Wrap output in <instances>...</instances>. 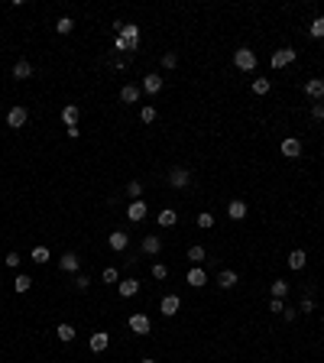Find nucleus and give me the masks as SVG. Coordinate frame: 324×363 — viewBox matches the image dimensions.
I'll use <instances>...</instances> for the list:
<instances>
[{"label": "nucleus", "instance_id": "obj_1", "mask_svg": "<svg viewBox=\"0 0 324 363\" xmlns=\"http://www.w3.org/2000/svg\"><path fill=\"white\" fill-rule=\"evenodd\" d=\"M233 65H237L240 71H253L256 68V55L250 52V49H237V52H233Z\"/></svg>", "mask_w": 324, "mask_h": 363}, {"label": "nucleus", "instance_id": "obj_2", "mask_svg": "<svg viewBox=\"0 0 324 363\" xmlns=\"http://www.w3.org/2000/svg\"><path fill=\"white\" fill-rule=\"evenodd\" d=\"M26 117H30V114H26V107H10V114H7V124L13 127V130H20V127L26 124Z\"/></svg>", "mask_w": 324, "mask_h": 363}, {"label": "nucleus", "instance_id": "obj_3", "mask_svg": "<svg viewBox=\"0 0 324 363\" xmlns=\"http://www.w3.org/2000/svg\"><path fill=\"white\" fill-rule=\"evenodd\" d=\"M305 94H308V98H315V100H321V98H324V78H308Z\"/></svg>", "mask_w": 324, "mask_h": 363}, {"label": "nucleus", "instance_id": "obj_4", "mask_svg": "<svg viewBox=\"0 0 324 363\" xmlns=\"http://www.w3.org/2000/svg\"><path fill=\"white\" fill-rule=\"evenodd\" d=\"M282 156H289V159H298V156H301V143H298L295 136L282 139Z\"/></svg>", "mask_w": 324, "mask_h": 363}, {"label": "nucleus", "instance_id": "obj_5", "mask_svg": "<svg viewBox=\"0 0 324 363\" xmlns=\"http://www.w3.org/2000/svg\"><path fill=\"white\" fill-rule=\"evenodd\" d=\"M169 182H172V185H175V188H188V182H192V175H188V169H182V165H178V169H172Z\"/></svg>", "mask_w": 324, "mask_h": 363}, {"label": "nucleus", "instance_id": "obj_6", "mask_svg": "<svg viewBox=\"0 0 324 363\" xmlns=\"http://www.w3.org/2000/svg\"><path fill=\"white\" fill-rule=\"evenodd\" d=\"M107 344H110V334H107V331H94V334H91V350H94V354L107 350Z\"/></svg>", "mask_w": 324, "mask_h": 363}, {"label": "nucleus", "instance_id": "obj_7", "mask_svg": "<svg viewBox=\"0 0 324 363\" xmlns=\"http://www.w3.org/2000/svg\"><path fill=\"white\" fill-rule=\"evenodd\" d=\"M289 62H295V52H292V49H279V52L272 55V68H286Z\"/></svg>", "mask_w": 324, "mask_h": 363}, {"label": "nucleus", "instance_id": "obj_8", "mask_svg": "<svg viewBox=\"0 0 324 363\" xmlns=\"http://www.w3.org/2000/svg\"><path fill=\"white\" fill-rule=\"evenodd\" d=\"M130 331L149 334V318H146V315H130Z\"/></svg>", "mask_w": 324, "mask_h": 363}, {"label": "nucleus", "instance_id": "obj_9", "mask_svg": "<svg viewBox=\"0 0 324 363\" xmlns=\"http://www.w3.org/2000/svg\"><path fill=\"white\" fill-rule=\"evenodd\" d=\"M178 305H182V301H178V295H165V298H162V315H165V318H172V315H175V311H178Z\"/></svg>", "mask_w": 324, "mask_h": 363}, {"label": "nucleus", "instance_id": "obj_10", "mask_svg": "<svg viewBox=\"0 0 324 363\" xmlns=\"http://www.w3.org/2000/svg\"><path fill=\"white\" fill-rule=\"evenodd\" d=\"M127 217H130V221H143V217H146V204H143V201H130V208H127Z\"/></svg>", "mask_w": 324, "mask_h": 363}, {"label": "nucleus", "instance_id": "obj_11", "mask_svg": "<svg viewBox=\"0 0 324 363\" xmlns=\"http://www.w3.org/2000/svg\"><path fill=\"white\" fill-rule=\"evenodd\" d=\"M120 36L127 39V46H130V49H136V42H139V26L124 23V33H120Z\"/></svg>", "mask_w": 324, "mask_h": 363}, {"label": "nucleus", "instance_id": "obj_12", "mask_svg": "<svg viewBox=\"0 0 324 363\" xmlns=\"http://www.w3.org/2000/svg\"><path fill=\"white\" fill-rule=\"evenodd\" d=\"M227 214L233 217V221H243V217H247V204H243V201H230V204H227Z\"/></svg>", "mask_w": 324, "mask_h": 363}, {"label": "nucleus", "instance_id": "obj_13", "mask_svg": "<svg viewBox=\"0 0 324 363\" xmlns=\"http://www.w3.org/2000/svg\"><path fill=\"white\" fill-rule=\"evenodd\" d=\"M143 91L159 94V91H162V78H159V75H146V78H143Z\"/></svg>", "mask_w": 324, "mask_h": 363}, {"label": "nucleus", "instance_id": "obj_14", "mask_svg": "<svg viewBox=\"0 0 324 363\" xmlns=\"http://www.w3.org/2000/svg\"><path fill=\"white\" fill-rule=\"evenodd\" d=\"M120 100H124V104H136V100H139V88H136V85H124Z\"/></svg>", "mask_w": 324, "mask_h": 363}, {"label": "nucleus", "instance_id": "obj_15", "mask_svg": "<svg viewBox=\"0 0 324 363\" xmlns=\"http://www.w3.org/2000/svg\"><path fill=\"white\" fill-rule=\"evenodd\" d=\"M175 221H178V214L172 208H162L159 211V227H175Z\"/></svg>", "mask_w": 324, "mask_h": 363}, {"label": "nucleus", "instance_id": "obj_16", "mask_svg": "<svg viewBox=\"0 0 324 363\" xmlns=\"http://www.w3.org/2000/svg\"><path fill=\"white\" fill-rule=\"evenodd\" d=\"M78 114H81V110H78L75 104H68V107L62 110V120H65V127H78Z\"/></svg>", "mask_w": 324, "mask_h": 363}, {"label": "nucleus", "instance_id": "obj_17", "mask_svg": "<svg viewBox=\"0 0 324 363\" xmlns=\"http://www.w3.org/2000/svg\"><path fill=\"white\" fill-rule=\"evenodd\" d=\"M305 263H308V256H305V250H292V253H289V266H292V269H301Z\"/></svg>", "mask_w": 324, "mask_h": 363}, {"label": "nucleus", "instance_id": "obj_18", "mask_svg": "<svg viewBox=\"0 0 324 363\" xmlns=\"http://www.w3.org/2000/svg\"><path fill=\"white\" fill-rule=\"evenodd\" d=\"M204 282H208V276H204V269H198V266H194V269L188 272V286L201 289V286H204Z\"/></svg>", "mask_w": 324, "mask_h": 363}, {"label": "nucleus", "instance_id": "obj_19", "mask_svg": "<svg viewBox=\"0 0 324 363\" xmlns=\"http://www.w3.org/2000/svg\"><path fill=\"white\" fill-rule=\"evenodd\" d=\"M217 286H221V289H233V286H237V272L224 269L221 276H217Z\"/></svg>", "mask_w": 324, "mask_h": 363}, {"label": "nucleus", "instance_id": "obj_20", "mask_svg": "<svg viewBox=\"0 0 324 363\" xmlns=\"http://www.w3.org/2000/svg\"><path fill=\"white\" fill-rule=\"evenodd\" d=\"M159 247H162V243H159V237H156V233H149V237L143 240V253H149V256L159 253Z\"/></svg>", "mask_w": 324, "mask_h": 363}, {"label": "nucleus", "instance_id": "obj_21", "mask_svg": "<svg viewBox=\"0 0 324 363\" xmlns=\"http://www.w3.org/2000/svg\"><path fill=\"white\" fill-rule=\"evenodd\" d=\"M32 75V65L26 62V59H20V62L13 65V78H30Z\"/></svg>", "mask_w": 324, "mask_h": 363}, {"label": "nucleus", "instance_id": "obj_22", "mask_svg": "<svg viewBox=\"0 0 324 363\" xmlns=\"http://www.w3.org/2000/svg\"><path fill=\"white\" fill-rule=\"evenodd\" d=\"M136 289H139V282H136V279H124V282H120V295H124V298L136 295Z\"/></svg>", "mask_w": 324, "mask_h": 363}, {"label": "nucleus", "instance_id": "obj_23", "mask_svg": "<svg viewBox=\"0 0 324 363\" xmlns=\"http://www.w3.org/2000/svg\"><path fill=\"white\" fill-rule=\"evenodd\" d=\"M59 266H62L65 272H75V269H78V256H75V253H65L62 260H59Z\"/></svg>", "mask_w": 324, "mask_h": 363}, {"label": "nucleus", "instance_id": "obj_24", "mask_svg": "<svg viewBox=\"0 0 324 363\" xmlns=\"http://www.w3.org/2000/svg\"><path fill=\"white\" fill-rule=\"evenodd\" d=\"M110 247H114V250H127V233L114 231V233H110Z\"/></svg>", "mask_w": 324, "mask_h": 363}, {"label": "nucleus", "instance_id": "obj_25", "mask_svg": "<svg viewBox=\"0 0 324 363\" xmlns=\"http://www.w3.org/2000/svg\"><path fill=\"white\" fill-rule=\"evenodd\" d=\"M286 292H289V282L286 279H276V282H272V298H282Z\"/></svg>", "mask_w": 324, "mask_h": 363}, {"label": "nucleus", "instance_id": "obj_26", "mask_svg": "<svg viewBox=\"0 0 324 363\" xmlns=\"http://www.w3.org/2000/svg\"><path fill=\"white\" fill-rule=\"evenodd\" d=\"M59 340H65V344L75 340V328H71V325H59Z\"/></svg>", "mask_w": 324, "mask_h": 363}, {"label": "nucleus", "instance_id": "obj_27", "mask_svg": "<svg viewBox=\"0 0 324 363\" xmlns=\"http://www.w3.org/2000/svg\"><path fill=\"white\" fill-rule=\"evenodd\" d=\"M269 88H272L269 78H256V81H253V91H256V94H269Z\"/></svg>", "mask_w": 324, "mask_h": 363}, {"label": "nucleus", "instance_id": "obj_28", "mask_svg": "<svg viewBox=\"0 0 324 363\" xmlns=\"http://www.w3.org/2000/svg\"><path fill=\"white\" fill-rule=\"evenodd\" d=\"M32 263H49V250L46 247H36V250H32Z\"/></svg>", "mask_w": 324, "mask_h": 363}, {"label": "nucleus", "instance_id": "obj_29", "mask_svg": "<svg viewBox=\"0 0 324 363\" xmlns=\"http://www.w3.org/2000/svg\"><path fill=\"white\" fill-rule=\"evenodd\" d=\"M30 286H32V279H30V276H16V282H13V289H16V292H26Z\"/></svg>", "mask_w": 324, "mask_h": 363}, {"label": "nucleus", "instance_id": "obj_30", "mask_svg": "<svg viewBox=\"0 0 324 363\" xmlns=\"http://www.w3.org/2000/svg\"><path fill=\"white\" fill-rule=\"evenodd\" d=\"M188 260L192 263H204V247H192L188 250Z\"/></svg>", "mask_w": 324, "mask_h": 363}, {"label": "nucleus", "instance_id": "obj_31", "mask_svg": "<svg viewBox=\"0 0 324 363\" xmlns=\"http://www.w3.org/2000/svg\"><path fill=\"white\" fill-rule=\"evenodd\" d=\"M100 276H104V282H107V286H114L117 279H120V272H117V269H114V266H107V269L100 272Z\"/></svg>", "mask_w": 324, "mask_h": 363}, {"label": "nucleus", "instance_id": "obj_32", "mask_svg": "<svg viewBox=\"0 0 324 363\" xmlns=\"http://www.w3.org/2000/svg\"><path fill=\"white\" fill-rule=\"evenodd\" d=\"M55 30H59V33H71V30H75V23H71V16H62V20L55 23Z\"/></svg>", "mask_w": 324, "mask_h": 363}, {"label": "nucleus", "instance_id": "obj_33", "mask_svg": "<svg viewBox=\"0 0 324 363\" xmlns=\"http://www.w3.org/2000/svg\"><path fill=\"white\" fill-rule=\"evenodd\" d=\"M311 36H315V39H321V36H324V16H318L315 23H311Z\"/></svg>", "mask_w": 324, "mask_h": 363}, {"label": "nucleus", "instance_id": "obj_34", "mask_svg": "<svg viewBox=\"0 0 324 363\" xmlns=\"http://www.w3.org/2000/svg\"><path fill=\"white\" fill-rule=\"evenodd\" d=\"M198 227H201V231H208V227H214V217H211L208 211H204V214H198Z\"/></svg>", "mask_w": 324, "mask_h": 363}, {"label": "nucleus", "instance_id": "obj_35", "mask_svg": "<svg viewBox=\"0 0 324 363\" xmlns=\"http://www.w3.org/2000/svg\"><path fill=\"white\" fill-rule=\"evenodd\" d=\"M162 65H165V68H175V65H178V55L175 52H165V55H162Z\"/></svg>", "mask_w": 324, "mask_h": 363}, {"label": "nucleus", "instance_id": "obj_36", "mask_svg": "<svg viewBox=\"0 0 324 363\" xmlns=\"http://www.w3.org/2000/svg\"><path fill=\"white\" fill-rule=\"evenodd\" d=\"M139 117H143V124H153V120H156V107H143Z\"/></svg>", "mask_w": 324, "mask_h": 363}, {"label": "nucleus", "instance_id": "obj_37", "mask_svg": "<svg viewBox=\"0 0 324 363\" xmlns=\"http://www.w3.org/2000/svg\"><path fill=\"white\" fill-rule=\"evenodd\" d=\"M127 192L133 195V201L139 198V195H143V182H130V185H127Z\"/></svg>", "mask_w": 324, "mask_h": 363}, {"label": "nucleus", "instance_id": "obj_38", "mask_svg": "<svg viewBox=\"0 0 324 363\" xmlns=\"http://www.w3.org/2000/svg\"><path fill=\"white\" fill-rule=\"evenodd\" d=\"M153 276H156V279H165V276H169V269H165L162 263H156V266H153Z\"/></svg>", "mask_w": 324, "mask_h": 363}, {"label": "nucleus", "instance_id": "obj_39", "mask_svg": "<svg viewBox=\"0 0 324 363\" xmlns=\"http://www.w3.org/2000/svg\"><path fill=\"white\" fill-rule=\"evenodd\" d=\"M311 117H315V120H324V104H321V100L311 107Z\"/></svg>", "mask_w": 324, "mask_h": 363}, {"label": "nucleus", "instance_id": "obj_40", "mask_svg": "<svg viewBox=\"0 0 324 363\" xmlns=\"http://www.w3.org/2000/svg\"><path fill=\"white\" fill-rule=\"evenodd\" d=\"M269 311H279V315H282V311H286V305H282V298H272V301H269Z\"/></svg>", "mask_w": 324, "mask_h": 363}, {"label": "nucleus", "instance_id": "obj_41", "mask_svg": "<svg viewBox=\"0 0 324 363\" xmlns=\"http://www.w3.org/2000/svg\"><path fill=\"white\" fill-rule=\"evenodd\" d=\"M7 266H10V269H16V266H20V256H16V253H7Z\"/></svg>", "mask_w": 324, "mask_h": 363}, {"label": "nucleus", "instance_id": "obj_42", "mask_svg": "<svg viewBox=\"0 0 324 363\" xmlns=\"http://www.w3.org/2000/svg\"><path fill=\"white\" fill-rule=\"evenodd\" d=\"M114 46L120 49V52H127V49H130V46H127V39H124V36H117V42H114Z\"/></svg>", "mask_w": 324, "mask_h": 363}, {"label": "nucleus", "instance_id": "obj_43", "mask_svg": "<svg viewBox=\"0 0 324 363\" xmlns=\"http://www.w3.org/2000/svg\"><path fill=\"white\" fill-rule=\"evenodd\" d=\"M143 363H156V360H143Z\"/></svg>", "mask_w": 324, "mask_h": 363}]
</instances>
